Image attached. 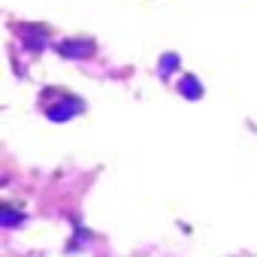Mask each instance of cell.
<instances>
[{"label":"cell","instance_id":"6da1fadb","mask_svg":"<svg viewBox=\"0 0 257 257\" xmlns=\"http://www.w3.org/2000/svg\"><path fill=\"white\" fill-rule=\"evenodd\" d=\"M79 112H82V100L67 97V94L46 106V115H49L52 121H67V118H73V115H79Z\"/></svg>","mask_w":257,"mask_h":257},{"label":"cell","instance_id":"7a4b0ae2","mask_svg":"<svg viewBox=\"0 0 257 257\" xmlns=\"http://www.w3.org/2000/svg\"><path fill=\"white\" fill-rule=\"evenodd\" d=\"M19 221H25V212H16L10 203L0 206V224H4V227H16Z\"/></svg>","mask_w":257,"mask_h":257},{"label":"cell","instance_id":"3957f363","mask_svg":"<svg viewBox=\"0 0 257 257\" xmlns=\"http://www.w3.org/2000/svg\"><path fill=\"white\" fill-rule=\"evenodd\" d=\"M91 49H94V43L91 40H85V43H61V52L64 55H91Z\"/></svg>","mask_w":257,"mask_h":257},{"label":"cell","instance_id":"277c9868","mask_svg":"<svg viewBox=\"0 0 257 257\" xmlns=\"http://www.w3.org/2000/svg\"><path fill=\"white\" fill-rule=\"evenodd\" d=\"M179 91H182L185 97H200V94H203V88H200V82H197L194 76H185L182 85H179Z\"/></svg>","mask_w":257,"mask_h":257},{"label":"cell","instance_id":"5b68a950","mask_svg":"<svg viewBox=\"0 0 257 257\" xmlns=\"http://www.w3.org/2000/svg\"><path fill=\"white\" fill-rule=\"evenodd\" d=\"M176 64H179V58H176V55H164V61H161V73L176 70Z\"/></svg>","mask_w":257,"mask_h":257}]
</instances>
